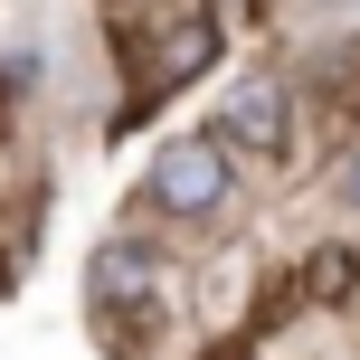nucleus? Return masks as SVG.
I'll return each instance as SVG.
<instances>
[{
    "instance_id": "7ed1b4c3",
    "label": "nucleus",
    "mask_w": 360,
    "mask_h": 360,
    "mask_svg": "<svg viewBox=\"0 0 360 360\" xmlns=\"http://www.w3.org/2000/svg\"><path fill=\"white\" fill-rule=\"evenodd\" d=\"M228 133H247L256 152H285V86H275V76H247V86L228 95Z\"/></svg>"
},
{
    "instance_id": "f257e3e1",
    "label": "nucleus",
    "mask_w": 360,
    "mask_h": 360,
    "mask_svg": "<svg viewBox=\"0 0 360 360\" xmlns=\"http://www.w3.org/2000/svg\"><path fill=\"white\" fill-rule=\"evenodd\" d=\"M152 199H162L171 218H218V209H228V152H218L209 133L162 143V162H152Z\"/></svg>"
},
{
    "instance_id": "20e7f679",
    "label": "nucleus",
    "mask_w": 360,
    "mask_h": 360,
    "mask_svg": "<svg viewBox=\"0 0 360 360\" xmlns=\"http://www.w3.org/2000/svg\"><path fill=\"white\" fill-rule=\"evenodd\" d=\"M342 199H351V209H360V162H351V171H342Z\"/></svg>"
},
{
    "instance_id": "f03ea898",
    "label": "nucleus",
    "mask_w": 360,
    "mask_h": 360,
    "mask_svg": "<svg viewBox=\"0 0 360 360\" xmlns=\"http://www.w3.org/2000/svg\"><path fill=\"white\" fill-rule=\"evenodd\" d=\"M86 285H95V304L133 313V304H152V294H162V266H152V247H133V237H114V247H95Z\"/></svg>"
}]
</instances>
